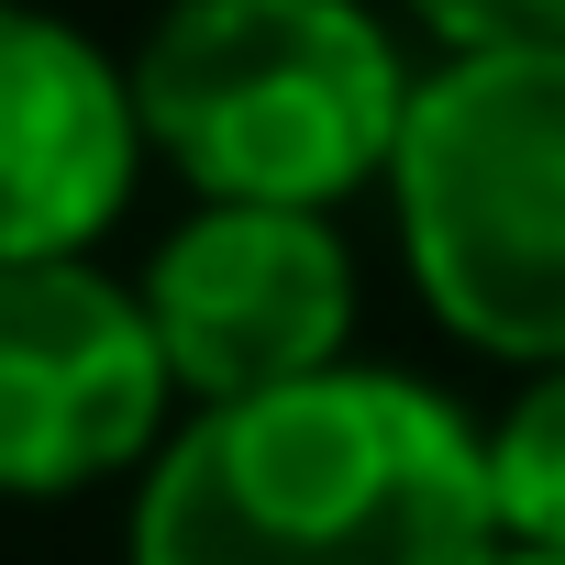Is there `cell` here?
I'll use <instances>...</instances> for the list:
<instances>
[{
  "label": "cell",
  "mask_w": 565,
  "mask_h": 565,
  "mask_svg": "<svg viewBox=\"0 0 565 565\" xmlns=\"http://www.w3.org/2000/svg\"><path fill=\"white\" fill-rule=\"evenodd\" d=\"M488 444L399 366L200 399L145 466L122 565H488Z\"/></svg>",
  "instance_id": "cell-1"
},
{
  "label": "cell",
  "mask_w": 565,
  "mask_h": 565,
  "mask_svg": "<svg viewBox=\"0 0 565 565\" xmlns=\"http://www.w3.org/2000/svg\"><path fill=\"white\" fill-rule=\"evenodd\" d=\"M134 122L189 200L344 211L388 178L411 122V45L366 0H167L145 23Z\"/></svg>",
  "instance_id": "cell-2"
},
{
  "label": "cell",
  "mask_w": 565,
  "mask_h": 565,
  "mask_svg": "<svg viewBox=\"0 0 565 565\" xmlns=\"http://www.w3.org/2000/svg\"><path fill=\"white\" fill-rule=\"evenodd\" d=\"M377 189L411 300L466 355H565V45H477L422 67Z\"/></svg>",
  "instance_id": "cell-3"
},
{
  "label": "cell",
  "mask_w": 565,
  "mask_h": 565,
  "mask_svg": "<svg viewBox=\"0 0 565 565\" xmlns=\"http://www.w3.org/2000/svg\"><path fill=\"white\" fill-rule=\"evenodd\" d=\"M134 300H145L167 388L189 411L344 366L355 355V311H366L344 222L333 211H289V200H200L134 266Z\"/></svg>",
  "instance_id": "cell-4"
},
{
  "label": "cell",
  "mask_w": 565,
  "mask_h": 565,
  "mask_svg": "<svg viewBox=\"0 0 565 565\" xmlns=\"http://www.w3.org/2000/svg\"><path fill=\"white\" fill-rule=\"evenodd\" d=\"M167 355L134 277L0 255V499H89L167 444Z\"/></svg>",
  "instance_id": "cell-5"
},
{
  "label": "cell",
  "mask_w": 565,
  "mask_h": 565,
  "mask_svg": "<svg viewBox=\"0 0 565 565\" xmlns=\"http://www.w3.org/2000/svg\"><path fill=\"white\" fill-rule=\"evenodd\" d=\"M134 178V67L45 0H0V255H89Z\"/></svg>",
  "instance_id": "cell-6"
},
{
  "label": "cell",
  "mask_w": 565,
  "mask_h": 565,
  "mask_svg": "<svg viewBox=\"0 0 565 565\" xmlns=\"http://www.w3.org/2000/svg\"><path fill=\"white\" fill-rule=\"evenodd\" d=\"M477 444H488L499 543H554V554H565V355H554V366H521L510 411L477 422Z\"/></svg>",
  "instance_id": "cell-7"
},
{
  "label": "cell",
  "mask_w": 565,
  "mask_h": 565,
  "mask_svg": "<svg viewBox=\"0 0 565 565\" xmlns=\"http://www.w3.org/2000/svg\"><path fill=\"white\" fill-rule=\"evenodd\" d=\"M399 12L444 56H477V45H565V0H399Z\"/></svg>",
  "instance_id": "cell-8"
},
{
  "label": "cell",
  "mask_w": 565,
  "mask_h": 565,
  "mask_svg": "<svg viewBox=\"0 0 565 565\" xmlns=\"http://www.w3.org/2000/svg\"><path fill=\"white\" fill-rule=\"evenodd\" d=\"M488 565H565L554 543H488Z\"/></svg>",
  "instance_id": "cell-9"
}]
</instances>
